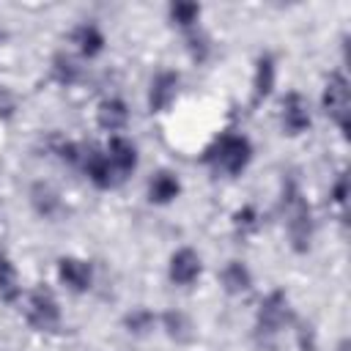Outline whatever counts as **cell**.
<instances>
[{"label": "cell", "mask_w": 351, "mask_h": 351, "mask_svg": "<svg viewBox=\"0 0 351 351\" xmlns=\"http://www.w3.org/2000/svg\"><path fill=\"white\" fill-rule=\"evenodd\" d=\"M285 217H288V236L296 252H304L313 239V219H310V206L302 200L299 189L288 184V197H285Z\"/></svg>", "instance_id": "cell-1"}, {"label": "cell", "mask_w": 351, "mask_h": 351, "mask_svg": "<svg viewBox=\"0 0 351 351\" xmlns=\"http://www.w3.org/2000/svg\"><path fill=\"white\" fill-rule=\"evenodd\" d=\"M96 118H99V126H101V129L115 132V129H123V126H126L129 110H126V104H123L121 99H104V101L99 104V110H96Z\"/></svg>", "instance_id": "cell-12"}, {"label": "cell", "mask_w": 351, "mask_h": 351, "mask_svg": "<svg viewBox=\"0 0 351 351\" xmlns=\"http://www.w3.org/2000/svg\"><path fill=\"white\" fill-rule=\"evenodd\" d=\"M200 277V258L195 250L184 247L170 258V280L176 285H189Z\"/></svg>", "instance_id": "cell-11"}, {"label": "cell", "mask_w": 351, "mask_h": 351, "mask_svg": "<svg viewBox=\"0 0 351 351\" xmlns=\"http://www.w3.org/2000/svg\"><path fill=\"white\" fill-rule=\"evenodd\" d=\"M250 156H252V145H250V140H247L244 134H225V137H219L217 145L208 151V159H211L219 170H225V173H230V176L241 173V170L247 167Z\"/></svg>", "instance_id": "cell-2"}, {"label": "cell", "mask_w": 351, "mask_h": 351, "mask_svg": "<svg viewBox=\"0 0 351 351\" xmlns=\"http://www.w3.org/2000/svg\"><path fill=\"white\" fill-rule=\"evenodd\" d=\"M52 77L58 82H63V85H71L80 77V69H77V63L69 55H55V60H52Z\"/></svg>", "instance_id": "cell-20"}, {"label": "cell", "mask_w": 351, "mask_h": 351, "mask_svg": "<svg viewBox=\"0 0 351 351\" xmlns=\"http://www.w3.org/2000/svg\"><path fill=\"white\" fill-rule=\"evenodd\" d=\"M178 96V74L176 71H159L151 82V93H148V104L154 112L167 110Z\"/></svg>", "instance_id": "cell-7"}, {"label": "cell", "mask_w": 351, "mask_h": 351, "mask_svg": "<svg viewBox=\"0 0 351 351\" xmlns=\"http://www.w3.org/2000/svg\"><path fill=\"white\" fill-rule=\"evenodd\" d=\"M58 277L69 291H88L90 288V266L80 258H60L58 261Z\"/></svg>", "instance_id": "cell-8"}, {"label": "cell", "mask_w": 351, "mask_h": 351, "mask_svg": "<svg viewBox=\"0 0 351 351\" xmlns=\"http://www.w3.org/2000/svg\"><path fill=\"white\" fill-rule=\"evenodd\" d=\"M74 44L80 47L82 55L96 58L104 49V36H101V30L96 25H82V27L74 30Z\"/></svg>", "instance_id": "cell-15"}, {"label": "cell", "mask_w": 351, "mask_h": 351, "mask_svg": "<svg viewBox=\"0 0 351 351\" xmlns=\"http://www.w3.org/2000/svg\"><path fill=\"white\" fill-rule=\"evenodd\" d=\"M285 321H288V299L282 291H274L263 299V304L258 310V326L263 332H277Z\"/></svg>", "instance_id": "cell-6"}, {"label": "cell", "mask_w": 351, "mask_h": 351, "mask_svg": "<svg viewBox=\"0 0 351 351\" xmlns=\"http://www.w3.org/2000/svg\"><path fill=\"white\" fill-rule=\"evenodd\" d=\"M282 123L288 134H299L310 126V107L302 93H288L282 101Z\"/></svg>", "instance_id": "cell-9"}, {"label": "cell", "mask_w": 351, "mask_h": 351, "mask_svg": "<svg viewBox=\"0 0 351 351\" xmlns=\"http://www.w3.org/2000/svg\"><path fill=\"white\" fill-rule=\"evenodd\" d=\"M27 321L41 329V332H52L58 324H60V307L55 302V296L44 288L33 291L30 293V302H27Z\"/></svg>", "instance_id": "cell-4"}, {"label": "cell", "mask_w": 351, "mask_h": 351, "mask_svg": "<svg viewBox=\"0 0 351 351\" xmlns=\"http://www.w3.org/2000/svg\"><path fill=\"white\" fill-rule=\"evenodd\" d=\"M346 195H348V178H346V173L335 181V186H332V197H335V203H346Z\"/></svg>", "instance_id": "cell-25"}, {"label": "cell", "mask_w": 351, "mask_h": 351, "mask_svg": "<svg viewBox=\"0 0 351 351\" xmlns=\"http://www.w3.org/2000/svg\"><path fill=\"white\" fill-rule=\"evenodd\" d=\"M30 203H33V208L41 214V217H52V214H58V208H60V195L49 186V184H33V189H30Z\"/></svg>", "instance_id": "cell-14"}, {"label": "cell", "mask_w": 351, "mask_h": 351, "mask_svg": "<svg viewBox=\"0 0 351 351\" xmlns=\"http://www.w3.org/2000/svg\"><path fill=\"white\" fill-rule=\"evenodd\" d=\"M189 52H192V58H195V60H206V55H208V44H206V36H200V33H192V36H189Z\"/></svg>", "instance_id": "cell-23"}, {"label": "cell", "mask_w": 351, "mask_h": 351, "mask_svg": "<svg viewBox=\"0 0 351 351\" xmlns=\"http://www.w3.org/2000/svg\"><path fill=\"white\" fill-rule=\"evenodd\" d=\"M200 16V5L197 3H173L170 5V19L178 22L181 27H192Z\"/></svg>", "instance_id": "cell-21"}, {"label": "cell", "mask_w": 351, "mask_h": 351, "mask_svg": "<svg viewBox=\"0 0 351 351\" xmlns=\"http://www.w3.org/2000/svg\"><path fill=\"white\" fill-rule=\"evenodd\" d=\"M80 165H82V170L88 173V178H90L99 189H107V186H112V184L118 181V176H115V170H112L107 154L96 151L93 145H90V148H82V154H80Z\"/></svg>", "instance_id": "cell-5"}, {"label": "cell", "mask_w": 351, "mask_h": 351, "mask_svg": "<svg viewBox=\"0 0 351 351\" xmlns=\"http://www.w3.org/2000/svg\"><path fill=\"white\" fill-rule=\"evenodd\" d=\"M178 192H181V184H178V178H176L173 173H167V170L156 173V176L151 178V184H148V197H151V203H170V200L178 197Z\"/></svg>", "instance_id": "cell-13"}, {"label": "cell", "mask_w": 351, "mask_h": 351, "mask_svg": "<svg viewBox=\"0 0 351 351\" xmlns=\"http://www.w3.org/2000/svg\"><path fill=\"white\" fill-rule=\"evenodd\" d=\"M222 285H225L228 293H244V291L252 285V277H250V271H247L244 263L230 261V263L222 269Z\"/></svg>", "instance_id": "cell-16"}, {"label": "cell", "mask_w": 351, "mask_h": 351, "mask_svg": "<svg viewBox=\"0 0 351 351\" xmlns=\"http://www.w3.org/2000/svg\"><path fill=\"white\" fill-rule=\"evenodd\" d=\"M236 225L239 228H255V208L244 206L241 211H236Z\"/></svg>", "instance_id": "cell-26"}, {"label": "cell", "mask_w": 351, "mask_h": 351, "mask_svg": "<svg viewBox=\"0 0 351 351\" xmlns=\"http://www.w3.org/2000/svg\"><path fill=\"white\" fill-rule=\"evenodd\" d=\"M162 324H165L167 335H170L173 340H178V343H186V340H192V335H195V332H192L195 326H192V321H189L184 313H173V310H170V313L162 315Z\"/></svg>", "instance_id": "cell-18"}, {"label": "cell", "mask_w": 351, "mask_h": 351, "mask_svg": "<svg viewBox=\"0 0 351 351\" xmlns=\"http://www.w3.org/2000/svg\"><path fill=\"white\" fill-rule=\"evenodd\" d=\"M19 274L8 258H0V299L14 302L19 296Z\"/></svg>", "instance_id": "cell-19"}, {"label": "cell", "mask_w": 351, "mask_h": 351, "mask_svg": "<svg viewBox=\"0 0 351 351\" xmlns=\"http://www.w3.org/2000/svg\"><path fill=\"white\" fill-rule=\"evenodd\" d=\"M107 159H110L115 176L123 178L137 167V148L126 137H112L110 145H107Z\"/></svg>", "instance_id": "cell-10"}, {"label": "cell", "mask_w": 351, "mask_h": 351, "mask_svg": "<svg viewBox=\"0 0 351 351\" xmlns=\"http://www.w3.org/2000/svg\"><path fill=\"white\" fill-rule=\"evenodd\" d=\"M252 88H255V101H261V99H266V96L271 93V88H274V60H271L269 55H263V58L258 60Z\"/></svg>", "instance_id": "cell-17"}, {"label": "cell", "mask_w": 351, "mask_h": 351, "mask_svg": "<svg viewBox=\"0 0 351 351\" xmlns=\"http://www.w3.org/2000/svg\"><path fill=\"white\" fill-rule=\"evenodd\" d=\"M126 326L134 335H145L148 329H154V315L148 310H134L132 315H126Z\"/></svg>", "instance_id": "cell-22"}, {"label": "cell", "mask_w": 351, "mask_h": 351, "mask_svg": "<svg viewBox=\"0 0 351 351\" xmlns=\"http://www.w3.org/2000/svg\"><path fill=\"white\" fill-rule=\"evenodd\" d=\"M337 351H348V340H343V343L337 346Z\"/></svg>", "instance_id": "cell-27"}, {"label": "cell", "mask_w": 351, "mask_h": 351, "mask_svg": "<svg viewBox=\"0 0 351 351\" xmlns=\"http://www.w3.org/2000/svg\"><path fill=\"white\" fill-rule=\"evenodd\" d=\"M14 107H16V101H14L11 90L0 85V118H8V115L14 112Z\"/></svg>", "instance_id": "cell-24"}, {"label": "cell", "mask_w": 351, "mask_h": 351, "mask_svg": "<svg viewBox=\"0 0 351 351\" xmlns=\"http://www.w3.org/2000/svg\"><path fill=\"white\" fill-rule=\"evenodd\" d=\"M324 112L340 126L343 134L351 129V96H348V82L343 74H329V82L324 88Z\"/></svg>", "instance_id": "cell-3"}]
</instances>
